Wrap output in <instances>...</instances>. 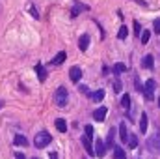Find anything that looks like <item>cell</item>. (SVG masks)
<instances>
[{"mask_svg":"<svg viewBox=\"0 0 160 159\" xmlns=\"http://www.w3.org/2000/svg\"><path fill=\"white\" fill-rule=\"evenodd\" d=\"M67 99H69L67 88H65V86H60V88L56 90V94H54V103H56L58 107H65V105H67Z\"/></svg>","mask_w":160,"mask_h":159,"instance_id":"obj_1","label":"cell"},{"mask_svg":"<svg viewBox=\"0 0 160 159\" xmlns=\"http://www.w3.org/2000/svg\"><path fill=\"white\" fill-rule=\"evenodd\" d=\"M50 140H52L50 133H47V131H39V133L36 135L34 144H36V148H47V146L50 144Z\"/></svg>","mask_w":160,"mask_h":159,"instance_id":"obj_2","label":"cell"},{"mask_svg":"<svg viewBox=\"0 0 160 159\" xmlns=\"http://www.w3.org/2000/svg\"><path fill=\"white\" fill-rule=\"evenodd\" d=\"M155 90H157V82H155V79H149L145 82V86H143L145 97H147V99H153V97H155Z\"/></svg>","mask_w":160,"mask_h":159,"instance_id":"obj_3","label":"cell"},{"mask_svg":"<svg viewBox=\"0 0 160 159\" xmlns=\"http://www.w3.org/2000/svg\"><path fill=\"white\" fill-rule=\"evenodd\" d=\"M147 146H149V150H153V152L160 154V127H158V133H157V135H153V137L149 139Z\"/></svg>","mask_w":160,"mask_h":159,"instance_id":"obj_4","label":"cell"},{"mask_svg":"<svg viewBox=\"0 0 160 159\" xmlns=\"http://www.w3.org/2000/svg\"><path fill=\"white\" fill-rule=\"evenodd\" d=\"M93 154H95L97 157H101V159L106 156V144H104L101 139H97V140H95V148H93Z\"/></svg>","mask_w":160,"mask_h":159,"instance_id":"obj_5","label":"cell"},{"mask_svg":"<svg viewBox=\"0 0 160 159\" xmlns=\"http://www.w3.org/2000/svg\"><path fill=\"white\" fill-rule=\"evenodd\" d=\"M69 79L73 80V82H80V79H82V69H80L78 66H73L69 69Z\"/></svg>","mask_w":160,"mask_h":159,"instance_id":"obj_6","label":"cell"},{"mask_svg":"<svg viewBox=\"0 0 160 159\" xmlns=\"http://www.w3.org/2000/svg\"><path fill=\"white\" fill-rule=\"evenodd\" d=\"M106 112H108V109H106V107H99V109H95L93 118L97 120V122H102V120L106 118Z\"/></svg>","mask_w":160,"mask_h":159,"instance_id":"obj_7","label":"cell"},{"mask_svg":"<svg viewBox=\"0 0 160 159\" xmlns=\"http://www.w3.org/2000/svg\"><path fill=\"white\" fill-rule=\"evenodd\" d=\"M82 144H84V148H86V152H88L89 156H95V154H93V144H91V137L84 135V137H82Z\"/></svg>","mask_w":160,"mask_h":159,"instance_id":"obj_8","label":"cell"},{"mask_svg":"<svg viewBox=\"0 0 160 159\" xmlns=\"http://www.w3.org/2000/svg\"><path fill=\"white\" fill-rule=\"evenodd\" d=\"M65 58H67V54H65V51H62V52H58V54L50 60V64H52V66H60V64L65 62Z\"/></svg>","mask_w":160,"mask_h":159,"instance_id":"obj_9","label":"cell"},{"mask_svg":"<svg viewBox=\"0 0 160 159\" xmlns=\"http://www.w3.org/2000/svg\"><path fill=\"white\" fill-rule=\"evenodd\" d=\"M78 47H80V51H88V47H89V36H88V34H82V36H80Z\"/></svg>","mask_w":160,"mask_h":159,"instance_id":"obj_10","label":"cell"},{"mask_svg":"<svg viewBox=\"0 0 160 159\" xmlns=\"http://www.w3.org/2000/svg\"><path fill=\"white\" fill-rule=\"evenodd\" d=\"M36 73H38V79H39L41 82L47 80V69H45L41 64H36Z\"/></svg>","mask_w":160,"mask_h":159,"instance_id":"obj_11","label":"cell"},{"mask_svg":"<svg viewBox=\"0 0 160 159\" xmlns=\"http://www.w3.org/2000/svg\"><path fill=\"white\" fill-rule=\"evenodd\" d=\"M54 123H56V129H58L60 133H65V131H67V122L63 118H58Z\"/></svg>","mask_w":160,"mask_h":159,"instance_id":"obj_12","label":"cell"},{"mask_svg":"<svg viewBox=\"0 0 160 159\" xmlns=\"http://www.w3.org/2000/svg\"><path fill=\"white\" fill-rule=\"evenodd\" d=\"M140 131L142 133L147 131V114L145 112H142V116H140Z\"/></svg>","mask_w":160,"mask_h":159,"instance_id":"obj_13","label":"cell"},{"mask_svg":"<svg viewBox=\"0 0 160 159\" xmlns=\"http://www.w3.org/2000/svg\"><path fill=\"white\" fill-rule=\"evenodd\" d=\"M153 62H155V60H153V56H151V54H147V56H143V62H142V64H143V68H145V69H153Z\"/></svg>","mask_w":160,"mask_h":159,"instance_id":"obj_14","label":"cell"},{"mask_svg":"<svg viewBox=\"0 0 160 159\" xmlns=\"http://www.w3.org/2000/svg\"><path fill=\"white\" fill-rule=\"evenodd\" d=\"M121 107H123L125 111H130V96H128V94H125V96L121 97Z\"/></svg>","mask_w":160,"mask_h":159,"instance_id":"obj_15","label":"cell"},{"mask_svg":"<svg viewBox=\"0 0 160 159\" xmlns=\"http://www.w3.org/2000/svg\"><path fill=\"white\" fill-rule=\"evenodd\" d=\"M104 94H106L104 90H97V92L91 94V99H93V101H102V99H104Z\"/></svg>","mask_w":160,"mask_h":159,"instance_id":"obj_16","label":"cell"},{"mask_svg":"<svg viewBox=\"0 0 160 159\" xmlns=\"http://www.w3.org/2000/svg\"><path fill=\"white\" fill-rule=\"evenodd\" d=\"M119 137L123 142H127V139H128V133H127V125H125V122L119 125Z\"/></svg>","mask_w":160,"mask_h":159,"instance_id":"obj_17","label":"cell"},{"mask_svg":"<svg viewBox=\"0 0 160 159\" xmlns=\"http://www.w3.org/2000/svg\"><path fill=\"white\" fill-rule=\"evenodd\" d=\"M114 159H127V154L123 152V148H119V146L114 148Z\"/></svg>","mask_w":160,"mask_h":159,"instance_id":"obj_18","label":"cell"},{"mask_svg":"<svg viewBox=\"0 0 160 159\" xmlns=\"http://www.w3.org/2000/svg\"><path fill=\"white\" fill-rule=\"evenodd\" d=\"M15 144H17V146H26V144H28V139H26L24 135H17V137H15Z\"/></svg>","mask_w":160,"mask_h":159,"instance_id":"obj_19","label":"cell"},{"mask_svg":"<svg viewBox=\"0 0 160 159\" xmlns=\"http://www.w3.org/2000/svg\"><path fill=\"white\" fill-rule=\"evenodd\" d=\"M127 142H128V148H136V146H138V137H136V135H128Z\"/></svg>","mask_w":160,"mask_h":159,"instance_id":"obj_20","label":"cell"},{"mask_svg":"<svg viewBox=\"0 0 160 159\" xmlns=\"http://www.w3.org/2000/svg\"><path fill=\"white\" fill-rule=\"evenodd\" d=\"M123 71H127V66H125V64H121V62H118V64L114 66V73H116V75H119V73H123Z\"/></svg>","mask_w":160,"mask_h":159,"instance_id":"obj_21","label":"cell"},{"mask_svg":"<svg viewBox=\"0 0 160 159\" xmlns=\"http://www.w3.org/2000/svg\"><path fill=\"white\" fill-rule=\"evenodd\" d=\"M127 36H128V30H127V26L123 25V26L119 28V32H118V38H119V40H125Z\"/></svg>","mask_w":160,"mask_h":159,"instance_id":"obj_22","label":"cell"},{"mask_svg":"<svg viewBox=\"0 0 160 159\" xmlns=\"http://www.w3.org/2000/svg\"><path fill=\"white\" fill-rule=\"evenodd\" d=\"M114 135H116V129H110V133H108V140H106L108 146H114Z\"/></svg>","mask_w":160,"mask_h":159,"instance_id":"obj_23","label":"cell"},{"mask_svg":"<svg viewBox=\"0 0 160 159\" xmlns=\"http://www.w3.org/2000/svg\"><path fill=\"white\" fill-rule=\"evenodd\" d=\"M149 38H151V32H149V30H143V32H142V43L145 45V43L149 41Z\"/></svg>","mask_w":160,"mask_h":159,"instance_id":"obj_24","label":"cell"},{"mask_svg":"<svg viewBox=\"0 0 160 159\" xmlns=\"http://www.w3.org/2000/svg\"><path fill=\"white\" fill-rule=\"evenodd\" d=\"M82 9H88V8H86V6H75V8H73V17H77L78 11H82Z\"/></svg>","mask_w":160,"mask_h":159,"instance_id":"obj_25","label":"cell"},{"mask_svg":"<svg viewBox=\"0 0 160 159\" xmlns=\"http://www.w3.org/2000/svg\"><path fill=\"white\" fill-rule=\"evenodd\" d=\"M134 32H136V36L140 38V32H142V26H140V23H138V21H134Z\"/></svg>","mask_w":160,"mask_h":159,"instance_id":"obj_26","label":"cell"},{"mask_svg":"<svg viewBox=\"0 0 160 159\" xmlns=\"http://www.w3.org/2000/svg\"><path fill=\"white\" fill-rule=\"evenodd\" d=\"M84 131H86V135H88V137H91V139H93V127H91V125H86V129H84Z\"/></svg>","mask_w":160,"mask_h":159,"instance_id":"obj_27","label":"cell"},{"mask_svg":"<svg viewBox=\"0 0 160 159\" xmlns=\"http://www.w3.org/2000/svg\"><path fill=\"white\" fill-rule=\"evenodd\" d=\"M114 90H116V92H121V80L119 79L114 80Z\"/></svg>","mask_w":160,"mask_h":159,"instance_id":"obj_28","label":"cell"},{"mask_svg":"<svg viewBox=\"0 0 160 159\" xmlns=\"http://www.w3.org/2000/svg\"><path fill=\"white\" fill-rule=\"evenodd\" d=\"M155 34H160V19L155 21Z\"/></svg>","mask_w":160,"mask_h":159,"instance_id":"obj_29","label":"cell"},{"mask_svg":"<svg viewBox=\"0 0 160 159\" xmlns=\"http://www.w3.org/2000/svg\"><path fill=\"white\" fill-rule=\"evenodd\" d=\"M78 90L82 92V94H88V86H84V84H80V86H78Z\"/></svg>","mask_w":160,"mask_h":159,"instance_id":"obj_30","label":"cell"},{"mask_svg":"<svg viewBox=\"0 0 160 159\" xmlns=\"http://www.w3.org/2000/svg\"><path fill=\"white\" fill-rule=\"evenodd\" d=\"M48 157H50V159H58V154H56V152H50V154H48Z\"/></svg>","mask_w":160,"mask_h":159,"instance_id":"obj_31","label":"cell"},{"mask_svg":"<svg viewBox=\"0 0 160 159\" xmlns=\"http://www.w3.org/2000/svg\"><path fill=\"white\" fill-rule=\"evenodd\" d=\"M15 159H26V157H24V154H15Z\"/></svg>","mask_w":160,"mask_h":159,"instance_id":"obj_32","label":"cell"},{"mask_svg":"<svg viewBox=\"0 0 160 159\" xmlns=\"http://www.w3.org/2000/svg\"><path fill=\"white\" fill-rule=\"evenodd\" d=\"M134 2H138V4H142V6H147V4H145L143 0H134Z\"/></svg>","mask_w":160,"mask_h":159,"instance_id":"obj_33","label":"cell"},{"mask_svg":"<svg viewBox=\"0 0 160 159\" xmlns=\"http://www.w3.org/2000/svg\"><path fill=\"white\" fill-rule=\"evenodd\" d=\"M158 107H160V99H158Z\"/></svg>","mask_w":160,"mask_h":159,"instance_id":"obj_34","label":"cell"},{"mask_svg":"<svg viewBox=\"0 0 160 159\" xmlns=\"http://www.w3.org/2000/svg\"><path fill=\"white\" fill-rule=\"evenodd\" d=\"M82 159H86V157H82Z\"/></svg>","mask_w":160,"mask_h":159,"instance_id":"obj_35","label":"cell"},{"mask_svg":"<svg viewBox=\"0 0 160 159\" xmlns=\"http://www.w3.org/2000/svg\"><path fill=\"white\" fill-rule=\"evenodd\" d=\"M34 159H36V157H34Z\"/></svg>","mask_w":160,"mask_h":159,"instance_id":"obj_36","label":"cell"}]
</instances>
